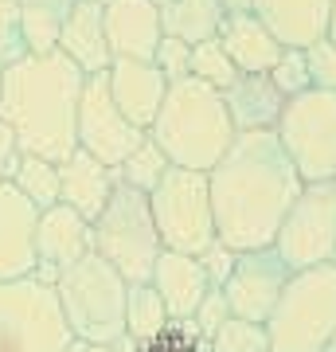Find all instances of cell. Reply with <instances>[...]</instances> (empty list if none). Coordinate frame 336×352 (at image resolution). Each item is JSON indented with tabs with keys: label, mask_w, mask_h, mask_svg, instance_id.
<instances>
[{
	"label": "cell",
	"mask_w": 336,
	"mask_h": 352,
	"mask_svg": "<svg viewBox=\"0 0 336 352\" xmlns=\"http://www.w3.org/2000/svg\"><path fill=\"white\" fill-rule=\"evenodd\" d=\"M208 188L219 243L243 254L274 247L305 180L282 149L278 129H270V133H235L223 161L208 173Z\"/></svg>",
	"instance_id": "1"
},
{
	"label": "cell",
	"mask_w": 336,
	"mask_h": 352,
	"mask_svg": "<svg viewBox=\"0 0 336 352\" xmlns=\"http://www.w3.org/2000/svg\"><path fill=\"white\" fill-rule=\"evenodd\" d=\"M87 75L63 51L27 55L4 71L0 122L16 133V145L27 157L67 161L78 149V98Z\"/></svg>",
	"instance_id": "2"
},
{
	"label": "cell",
	"mask_w": 336,
	"mask_h": 352,
	"mask_svg": "<svg viewBox=\"0 0 336 352\" xmlns=\"http://www.w3.org/2000/svg\"><path fill=\"white\" fill-rule=\"evenodd\" d=\"M149 138L161 145L168 164L192 168V173H212L235 141L223 90L208 87L199 78L172 82L157 122L149 126Z\"/></svg>",
	"instance_id": "3"
},
{
	"label": "cell",
	"mask_w": 336,
	"mask_h": 352,
	"mask_svg": "<svg viewBox=\"0 0 336 352\" xmlns=\"http://www.w3.org/2000/svg\"><path fill=\"white\" fill-rule=\"evenodd\" d=\"M55 294H59L63 317H67V329H71L75 340L133 352L129 333H125V294H129V282L102 254H87L75 266L59 270Z\"/></svg>",
	"instance_id": "4"
},
{
	"label": "cell",
	"mask_w": 336,
	"mask_h": 352,
	"mask_svg": "<svg viewBox=\"0 0 336 352\" xmlns=\"http://www.w3.org/2000/svg\"><path fill=\"white\" fill-rule=\"evenodd\" d=\"M266 333L270 352H324L336 333V263L293 270Z\"/></svg>",
	"instance_id": "5"
},
{
	"label": "cell",
	"mask_w": 336,
	"mask_h": 352,
	"mask_svg": "<svg viewBox=\"0 0 336 352\" xmlns=\"http://www.w3.org/2000/svg\"><path fill=\"white\" fill-rule=\"evenodd\" d=\"M161 251L164 243L153 219L149 192L117 180L106 212L94 219V254H102L125 282H149Z\"/></svg>",
	"instance_id": "6"
},
{
	"label": "cell",
	"mask_w": 336,
	"mask_h": 352,
	"mask_svg": "<svg viewBox=\"0 0 336 352\" xmlns=\"http://www.w3.org/2000/svg\"><path fill=\"white\" fill-rule=\"evenodd\" d=\"M71 344L55 286L36 274L0 282V352H71Z\"/></svg>",
	"instance_id": "7"
},
{
	"label": "cell",
	"mask_w": 336,
	"mask_h": 352,
	"mask_svg": "<svg viewBox=\"0 0 336 352\" xmlns=\"http://www.w3.org/2000/svg\"><path fill=\"white\" fill-rule=\"evenodd\" d=\"M149 208H153V219H157V231H161L164 251H180L199 258L219 239L208 173H192V168H176L172 164L161 184L149 192Z\"/></svg>",
	"instance_id": "8"
},
{
	"label": "cell",
	"mask_w": 336,
	"mask_h": 352,
	"mask_svg": "<svg viewBox=\"0 0 336 352\" xmlns=\"http://www.w3.org/2000/svg\"><path fill=\"white\" fill-rule=\"evenodd\" d=\"M278 141L305 184L336 180V90H305L286 102Z\"/></svg>",
	"instance_id": "9"
},
{
	"label": "cell",
	"mask_w": 336,
	"mask_h": 352,
	"mask_svg": "<svg viewBox=\"0 0 336 352\" xmlns=\"http://www.w3.org/2000/svg\"><path fill=\"white\" fill-rule=\"evenodd\" d=\"M274 251L293 270L336 263V180L305 184L278 231Z\"/></svg>",
	"instance_id": "10"
},
{
	"label": "cell",
	"mask_w": 336,
	"mask_h": 352,
	"mask_svg": "<svg viewBox=\"0 0 336 352\" xmlns=\"http://www.w3.org/2000/svg\"><path fill=\"white\" fill-rule=\"evenodd\" d=\"M78 149L98 157L102 164H110L113 173L122 168V161L145 141V129H137L110 94V78L87 75L82 82V98H78Z\"/></svg>",
	"instance_id": "11"
},
{
	"label": "cell",
	"mask_w": 336,
	"mask_h": 352,
	"mask_svg": "<svg viewBox=\"0 0 336 352\" xmlns=\"http://www.w3.org/2000/svg\"><path fill=\"white\" fill-rule=\"evenodd\" d=\"M289 278H293V266L274 251V247H262V251H243L235 258V270L227 278V302H231V314L243 317V321H258L266 325L270 314H274L278 298L286 294Z\"/></svg>",
	"instance_id": "12"
},
{
	"label": "cell",
	"mask_w": 336,
	"mask_h": 352,
	"mask_svg": "<svg viewBox=\"0 0 336 352\" xmlns=\"http://www.w3.org/2000/svg\"><path fill=\"white\" fill-rule=\"evenodd\" d=\"M36 227L39 208L16 184H0V282L36 274Z\"/></svg>",
	"instance_id": "13"
},
{
	"label": "cell",
	"mask_w": 336,
	"mask_h": 352,
	"mask_svg": "<svg viewBox=\"0 0 336 352\" xmlns=\"http://www.w3.org/2000/svg\"><path fill=\"white\" fill-rule=\"evenodd\" d=\"M59 51L82 75H102L110 71L113 51L106 39V0H75L71 12L63 16Z\"/></svg>",
	"instance_id": "14"
},
{
	"label": "cell",
	"mask_w": 336,
	"mask_h": 352,
	"mask_svg": "<svg viewBox=\"0 0 336 352\" xmlns=\"http://www.w3.org/2000/svg\"><path fill=\"white\" fill-rule=\"evenodd\" d=\"M106 39H110L113 59L153 63L164 39L153 0H106Z\"/></svg>",
	"instance_id": "15"
},
{
	"label": "cell",
	"mask_w": 336,
	"mask_h": 352,
	"mask_svg": "<svg viewBox=\"0 0 336 352\" xmlns=\"http://www.w3.org/2000/svg\"><path fill=\"white\" fill-rule=\"evenodd\" d=\"M106 78H110V94H113V102H117V110H122L137 129L149 133V126L157 122V113H161V106H164V94H168V78L157 71V63L113 59Z\"/></svg>",
	"instance_id": "16"
},
{
	"label": "cell",
	"mask_w": 336,
	"mask_h": 352,
	"mask_svg": "<svg viewBox=\"0 0 336 352\" xmlns=\"http://www.w3.org/2000/svg\"><path fill=\"white\" fill-rule=\"evenodd\" d=\"M36 254H39V266H51V270L75 266L78 258L94 254V223H87L67 204H55L47 212H39Z\"/></svg>",
	"instance_id": "17"
},
{
	"label": "cell",
	"mask_w": 336,
	"mask_h": 352,
	"mask_svg": "<svg viewBox=\"0 0 336 352\" xmlns=\"http://www.w3.org/2000/svg\"><path fill=\"white\" fill-rule=\"evenodd\" d=\"M113 184H117V173L82 149H75L67 161H59V204L75 208L87 223H94L106 212Z\"/></svg>",
	"instance_id": "18"
},
{
	"label": "cell",
	"mask_w": 336,
	"mask_h": 352,
	"mask_svg": "<svg viewBox=\"0 0 336 352\" xmlns=\"http://www.w3.org/2000/svg\"><path fill=\"white\" fill-rule=\"evenodd\" d=\"M333 0H250V12L278 36L282 47H313L328 36Z\"/></svg>",
	"instance_id": "19"
},
{
	"label": "cell",
	"mask_w": 336,
	"mask_h": 352,
	"mask_svg": "<svg viewBox=\"0 0 336 352\" xmlns=\"http://www.w3.org/2000/svg\"><path fill=\"white\" fill-rule=\"evenodd\" d=\"M153 289L164 298L168 321H192L199 309V302L208 298V274L199 266L196 254H180V251H161L157 266H153Z\"/></svg>",
	"instance_id": "20"
},
{
	"label": "cell",
	"mask_w": 336,
	"mask_h": 352,
	"mask_svg": "<svg viewBox=\"0 0 336 352\" xmlns=\"http://www.w3.org/2000/svg\"><path fill=\"white\" fill-rule=\"evenodd\" d=\"M215 39L223 43V51L231 55L238 75H270V67L282 59V43L270 28L262 24L254 12H231L223 16V24L215 32Z\"/></svg>",
	"instance_id": "21"
},
{
	"label": "cell",
	"mask_w": 336,
	"mask_h": 352,
	"mask_svg": "<svg viewBox=\"0 0 336 352\" xmlns=\"http://www.w3.org/2000/svg\"><path fill=\"white\" fill-rule=\"evenodd\" d=\"M223 102L235 133H270L278 129L282 110H286V98L270 82V75H238L223 90Z\"/></svg>",
	"instance_id": "22"
},
{
	"label": "cell",
	"mask_w": 336,
	"mask_h": 352,
	"mask_svg": "<svg viewBox=\"0 0 336 352\" xmlns=\"http://www.w3.org/2000/svg\"><path fill=\"white\" fill-rule=\"evenodd\" d=\"M153 8L161 16L164 36H176L184 43L212 39L223 24V4L219 0H153Z\"/></svg>",
	"instance_id": "23"
},
{
	"label": "cell",
	"mask_w": 336,
	"mask_h": 352,
	"mask_svg": "<svg viewBox=\"0 0 336 352\" xmlns=\"http://www.w3.org/2000/svg\"><path fill=\"white\" fill-rule=\"evenodd\" d=\"M168 325L172 321H168L164 298L153 289V282H129V294H125V333H129V344L145 349L157 337H164Z\"/></svg>",
	"instance_id": "24"
},
{
	"label": "cell",
	"mask_w": 336,
	"mask_h": 352,
	"mask_svg": "<svg viewBox=\"0 0 336 352\" xmlns=\"http://www.w3.org/2000/svg\"><path fill=\"white\" fill-rule=\"evenodd\" d=\"M12 184L27 196V204H36L39 212H47L59 204V164L43 161V157H20V168H16Z\"/></svg>",
	"instance_id": "25"
},
{
	"label": "cell",
	"mask_w": 336,
	"mask_h": 352,
	"mask_svg": "<svg viewBox=\"0 0 336 352\" xmlns=\"http://www.w3.org/2000/svg\"><path fill=\"white\" fill-rule=\"evenodd\" d=\"M168 168H172V164H168V157L161 153V145L145 133V141H141L137 149L122 161L117 180H125L129 188H137V192H153L164 180V173H168Z\"/></svg>",
	"instance_id": "26"
},
{
	"label": "cell",
	"mask_w": 336,
	"mask_h": 352,
	"mask_svg": "<svg viewBox=\"0 0 336 352\" xmlns=\"http://www.w3.org/2000/svg\"><path fill=\"white\" fill-rule=\"evenodd\" d=\"M188 78H199V82H208V87H215V90H227L238 78V71H235V63H231V55L223 51V43L212 36V39L192 43V75Z\"/></svg>",
	"instance_id": "27"
},
{
	"label": "cell",
	"mask_w": 336,
	"mask_h": 352,
	"mask_svg": "<svg viewBox=\"0 0 336 352\" xmlns=\"http://www.w3.org/2000/svg\"><path fill=\"white\" fill-rule=\"evenodd\" d=\"M24 43L27 55H51L59 51V36H63V16L51 12V8H32L24 4Z\"/></svg>",
	"instance_id": "28"
},
{
	"label": "cell",
	"mask_w": 336,
	"mask_h": 352,
	"mask_svg": "<svg viewBox=\"0 0 336 352\" xmlns=\"http://www.w3.org/2000/svg\"><path fill=\"white\" fill-rule=\"evenodd\" d=\"M208 344H212V352H270V333L258 321L231 317Z\"/></svg>",
	"instance_id": "29"
},
{
	"label": "cell",
	"mask_w": 336,
	"mask_h": 352,
	"mask_svg": "<svg viewBox=\"0 0 336 352\" xmlns=\"http://www.w3.org/2000/svg\"><path fill=\"white\" fill-rule=\"evenodd\" d=\"M24 4L20 0H0V71H8L12 63L27 59L24 43Z\"/></svg>",
	"instance_id": "30"
},
{
	"label": "cell",
	"mask_w": 336,
	"mask_h": 352,
	"mask_svg": "<svg viewBox=\"0 0 336 352\" xmlns=\"http://www.w3.org/2000/svg\"><path fill=\"white\" fill-rule=\"evenodd\" d=\"M270 82L282 90V98H298L305 90H313V78H309V63H305V51L301 47H286L282 59L270 67Z\"/></svg>",
	"instance_id": "31"
},
{
	"label": "cell",
	"mask_w": 336,
	"mask_h": 352,
	"mask_svg": "<svg viewBox=\"0 0 336 352\" xmlns=\"http://www.w3.org/2000/svg\"><path fill=\"white\" fill-rule=\"evenodd\" d=\"M133 352H212V344L199 337V329L192 321H172L164 329V337H157L153 344L133 349Z\"/></svg>",
	"instance_id": "32"
},
{
	"label": "cell",
	"mask_w": 336,
	"mask_h": 352,
	"mask_svg": "<svg viewBox=\"0 0 336 352\" xmlns=\"http://www.w3.org/2000/svg\"><path fill=\"white\" fill-rule=\"evenodd\" d=\"M153 63L168 78V87H172V82L192 75V43H184V39H176V36H164L157 55H153Z\"/></svg>",
	"instance_id": "33"
},
{
	"label": "cell",
	"mask_w": 336,
	"mask_h": 352,
	"mask_svg": "<svg viewBox=\"0 0 336 352\" xmlns=\"http://www.w3.org/2000/svg\"><path fill=\"white\" fill-rule=\"evenodd\" d=\"M231 317H235V314H231V302H227L223 289H208V298L199 302L196 317H192V325L199 329V337H203V340H212L215 333L231 321Z\"/></svg>",
	"instance_id": "34"
},
{
	"label": "cell",
	"mask_w": 336,
	"mask_h": 352,
	"mask_svg": "<svg viewBox=\"0 0 336 352\" xmlns=\"http://www.w3.org/2000/svg\"><path fill=\"white\" fill-rule=\"evenodd\" d=\"M305 63H309L313 87L336 90V43L333 39H317L313 47H305Z\"/></svg>",
	"instance_id": "35"
},
{
	"label": "cell",
	"mask_w": 336,
	"mask_h": 352,
	"mask_svg": "<svg viewBox=\"0 0 336 352\" xmlns=\"http://www.w3.org/2000/svg\"><path fill=\"white\" fill-rule=\"evenodd\" d=\"M235 258H238V251H231V247L219 243V239L199 254V266H203V274H208L212 289H223L227 286V278H231V270H235Z\"/></svg>",
	"instance_id": "36"
},
{
	"label": "cell",
	"mask_w": 336,
	"mask_h": 352,
	"mask_svg": "<svg viewBox=\"0 0 336 352\" xmlns=\"http://www.w3.org/2000/svg\"><path fill=\"white\" fill-rule=\"evenodd\" d=\"M20 145H16V133L4 122H0V184H12L16 168H20Z\"/></svg>",
	"instance_id": "37"
},
{
	"label": "cell",
	"mask_w": 336,
	"mask_h": 352,
	"mask_svg": "<svg viewBox=\"0 0 336 352\" xmlns=\"http://www.w3.org/2000/svg\"><path fill=\"white\" fill-rule=\"evenodd\" d=\"M20 4H32V8H51V12L67 16V12H71V4H75V0H20Z\"/></svg>",
	"instance_id": "38"
},
{
	"label": "cell",
	"mask_w": 336,
	"mask_h": 352,
	"mask_svg": "<svg viewBox=\"0 0 336 352\" xmlns=\"http://www.w3.org/2000/svg\"><path fill=\"white\" fill-rule=\"evenodd\" d=\"M71 352H122V349H110V344H90V340H75Z\"/></svg>",
	"instance_id": "39"
},
{
	"label": "cell",
	"mask_w": 336,
	"mask_h": 352,
	"mask_svg": "<svg viewBox=\"0 0 336 352\" xmlns=\"http://www.w3.org/2000/svg\"><path fill=\"white\" fill-rule=\"evenodd\" d=\"M223 4V16H231V12H250V0H219Z\"/></svg>",
	"instance_id": "40"
},
{
	"label": "cell",
	"mask_w": 336,
	"mask_h": 352,
	"mask_svg": "<svg viewBox=\"0 0 336 352\" xmlns=\"http://www.w3.org/2000/svg\"><path fill=\"white\" fill-rule=\"evenodd\" d=\"M324 39H333L336 43V0H333V8H328V36Z\"/></svg>",
	"instance_id": "41"
},
{
	"label": "cell",
	"mask_w": 336,
	"mask_h": 352,
	"mask_svg": "<svg viewBox=\"0 0 336 352\" xmlns=\"http://www.w3.org/2000/svg\"><path fill=\"white\" fill-rule=\"evenodd\" d=\"M324 352H336V333L328 337V344H324Z\"/></svg>",
	"instance_id": "42"
},
{
	"label": "cell",
	"mask_w": 336,
	"mask_h": 352,
	"mask_svg": "<svg viewBox=\"0 0 336 352\" xmlns=\"http://www.w3.org/2000/svg\"><path fill=\"white\" fill-rule=\"evenodd\" d=\"M0 90H4V71H0Z\"/></svg>",
	"instance_id": "43"
}]
</instances>
